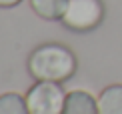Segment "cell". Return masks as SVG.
Returning <instances> with one entry per match:
<instances>
[{
	"instance_id": "cell-1",
	"label": "cell",
	"mask_w": 122,
	"mask_h": 114,
	"mask_svg": "<svg viewBox=\"0 0 122 114\" xmlns=\"http://www.w3.org/2000/svg\"><path fill=\"white\" fill-rule=\"evenodd\" d=\"M28 72L34 80L60 84L76 72V56L62 44H42L28 56Z\"/></svg>"
},
{
	"instance_id": "cell-2",
	"label": "cell",
	"mask_w": 122,
	"mask_h": 114,
	"mask_svg": "<svg viewBox=\"0 0 122 114\" xmlns=\"http://www.w3.org/2000/svg\"><path fill=\"white\" fill-rule=\"evenodd\" d=\"M104 18V6L100 0H68L60 22L74 32H88Z\"/></svg>"
},
{
	"instance_id": "cell-3",
	"label": "cell",
	"mask_w": 122,
	"mask_h": 114,
	"mask_svg": "<svg viewBox=\"0 0 122 114\" xmlns=\"http://www.w3.org/2000/svg\"><path fill=\"white\" fill-rule=\"evenodd\" d=\"M26 106L30 114H62L64 110V88L58 82L38 80L26 92Z\"/></svg>"
},
{
	"instance_id": "cell-4",
	"label": "cell",
	"mask_w": 122,
	"mask_h": 114,
	"mask_svg": "<svg viewBox=\"0 0 122 114\" xmlns=\"http://www.w3.org/2000/svg\"><path fill=\"white\" fill-rule=\"evenodd\" d=\"M62 114H100L98 100L86 90H70L66 94Z\"/></svg>"
},
{
	"instance_id": "cell-5",
	"label": "cell",
	"mask_w": 122,
	"mask_h": 114,
	"mask_svg": "<svg viewBox=\"0 0 122 114\" xmlns=\"http://www.w3.org/2000/svg\"><path fill=\"white\" fill-rule=\"evenodd\" d=\"M100 114H122V84L106 86L98 96Z\"/></svg>"
},
{
	"instance_id": "cell-6",
	"label": "cell",
	"mask_w": 122,
	"mask_h": 114,
	"mask_svg": "<svg viewBox=\"0 0 122 114\" xmlns=\"http://www.w3.org/2000/svg\"><path fill=\"white\" fill-rule=\"evenodd\" d=\"M68 0H30V8L44 20H62Z\"/></svg>"
},
{
	"instance_id": "cell-7",
	"label": "cell",
	"mask_w": 122,
	"mask_h": 114,
	"mask_svg": "<svg viewBox=\"0 0 122 114\" xmlns=\"http://www.w3.org/2000/svg\"><path fill=\"white\" fill-rule=\"evenodd\" d=\"M0 114H30L26 106V98L16 92L0 94Z\"/></svg>"
},
{
	"instance_id": "cell-8",
	"label": "cell",
	"mask_w": 122,
	"mask_h": 114,
	"mask_svg": "<svg viewBox=\"0 0 122 114\" xmlns=\"http://www.w3.org/2000/svg\"><path fill=\"white\" fill-rule=\"evenodd\" d=\"M22 0H0V8H12V6H18Z\"/></svg>"
}]
</instances>
